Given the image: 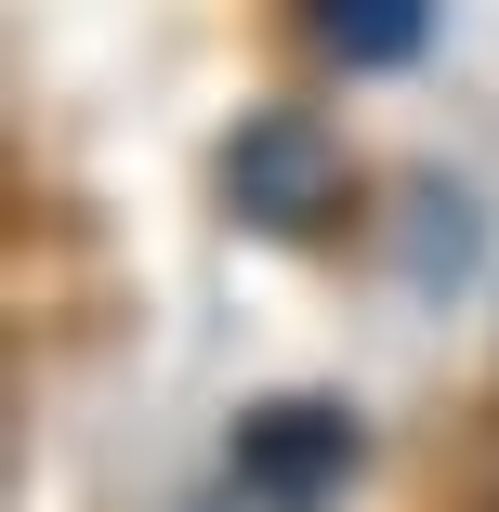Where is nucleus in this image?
<instances>
[{
    "label": "nucleus",
    "instance_id": "nucleus-1",
    "mask_svg": "<svg viewBox=\"0 0 499 512\" xmlns=\"http://www.w3.org/2000/svg\"><path fill=\"white\" fill-rule=\"evenodd\" d=\"M211 197H224V224L263 237V250H329L355 211H368V158L316 119V106H250L224 145H211Z\"/></svg>",
    "mask_w": 499,
    "mask_h": 512
},
{
    "label": "nucleus",
    "instance_id": "nucleus-2",
    "mask_svg": "<svg viewBox=\"0 0 499 512\" xmlns=\"http://www.w3.org/2000/svg\"><path fill=\"white\" fill-rule=\"evenodd\" d=\"M224 486L237 512H342V486H368V407L289 381V394H250L224 421Z\"/></svg>",
    "mask_w": 499,
    "mask_h": 512
},
{
    "label": "nucleus",
    "instance_id": "nucleus-3",
    "mask_svg": "<svg viewBox=\"0 0 499 512\" xmlns=\"http://www.w3.org/2000/svg\"><path fill=\"white\" fill-rule=\"evenodd\" d=\"M486 263V211L460 171H394V276L421 302H460V276Z\"/></svg>",
    "mask_w": 499,
    "mask_h": 512
},
{
    "label": "nucleus",
    "instance_id": "nucleus-4",
    "mask_svg": "<svg viewBox=\"0 0 499 512\" xmlns=\"http://www.w3.org/2000/svg\"><path fill=\"white\" fill-rule=\"evenodd\" d=\"M289 27L342 79H408L434 53V27H447V0H289Z\"/></svg>",
    "mask_w": 499,
    "mask_h": 512
},
{
    "label": "nucleus",
    "instance_id": "nucleus-5",
    "mask_svg": "<svg viewBox=\"0 0 499 512\" xmlns=\"http://www.w3.org/2000/svg\"><path fill=\"white\" fill-rule=\"evenodd\" d=\"M473 512H499V486H486V499H473Z\"/></svg>",
    "mask_w": 499,
    "mask_h": 512
}]
</instances>
